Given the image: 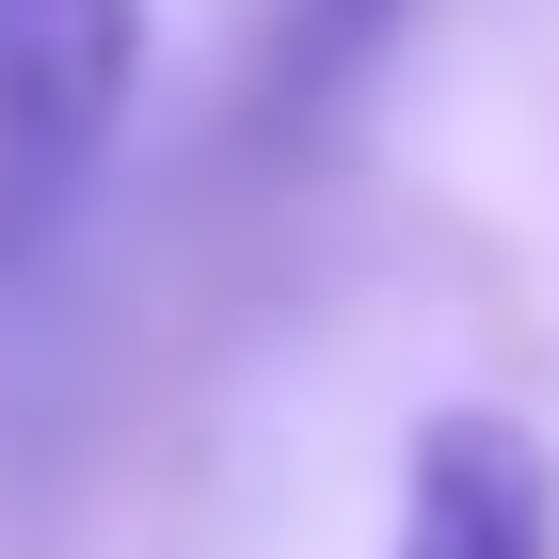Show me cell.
Returning <instances> with one entry per match:
<instances>
[{
  "label": "cell",
  "instance_id": "cell-1",
  "mask_svg": "<svg viewBox=\"0 0 559 559\" xmlns=\"http://www.w3.org/2000/svg\"><path fill=\"white\" fill-rule=\"evenodd\" d=\"M144 112V0H0V320L64 288Z\"/></svg>",
  "mask_w": 559,
  "mask_h": 559
},
{
  "label": "cell",
  "instance_id": "cell-2",
  "mask_svg": "<svg viewBox=\"0 0 559 559\" xmlns=\"http://www.w3.org/2000/svg\"><path fill=\"white\" fill-rule=\"evenodd\" d=\"M416 0H240V64H224V144L240 176H304L320 144L368 112L384 48Z\"/></svg>",
  "mask_w": 559,
  "mask_h": 559
},
{
  "label": "cell",
  "instance_id": "cell-3",
  "mask_svg": "<svg viewBox=\"0 0 559 559\" xmlns=\"http://www.w3.org/2000/svg\"><path fill=\"white\" fill-rule=\"evenodd\" d=\"M384 559H559V448L512 400H431L400 448V544Z\"/></svg>",
  "mask_w": 559,
  "mask_h": 559
}]
</instances>
